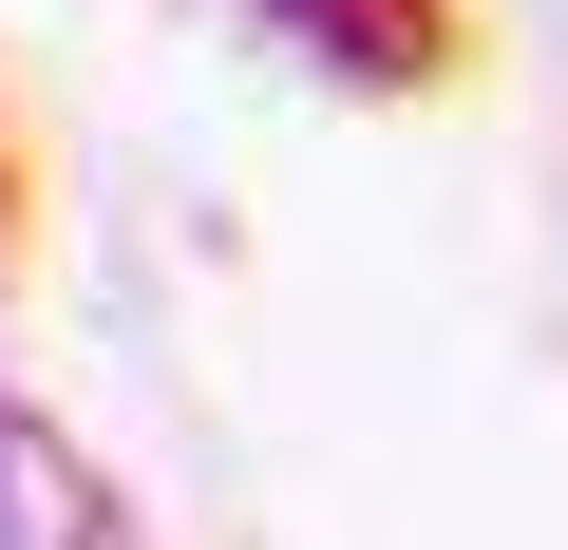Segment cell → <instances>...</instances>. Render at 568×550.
I'll list each match as a JSON object with an SVG mask.
<instances>
[{
  "instance_id": "cell-3",
  "label": "cell",
  "mask_w": 568,
  "mask_h": 550,
  "mask_svg": "<svg viewBox=\"0 0 568 550\" xmlns=\"http://www.w3.org/2000/svg\"><path fill=\"white\" fill-rule=\"evenodd\" d=\"M0 286H20V114H0Z\"/></svg>"
},
{
  "instance_id": "cell-2",
  "label": "cell",
  "mask_w": 568,
  "mask_h": 550,
  "mask_svg": "<svg viewBox=\"0 0 568 550\" xmlns=\"http://www.w3.org/2000/svg\"><path fill=\"white\" fill-rule=\"evenodd\" d=\"M0 550H133V512H114V474L39 418V399H0Z\"/></svg>"
},
{
  "instance_id": "cell-1",
  "label": "cell",
  "mask_w": 568,
  "mask_h": 550,
  "mask_svg": "<svg viewBox=\"0 0 568 550\" xmlns=\"http://www.w3.org/2000/svg\"><path fill=\"white\" fill-rule=\"evenodd\" d=\"M284 58H323L342 96H455L474 77V20L455 0H246Z\"/></svg>"
}]
</instances>
